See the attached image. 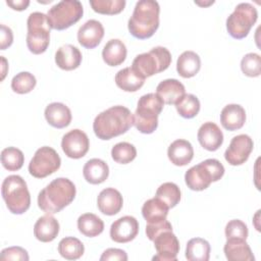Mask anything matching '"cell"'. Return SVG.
<instances>
[{"label":"cell","instance_id":"obj_21","mask_svg":"<svg viewBox=\"0 0 261 261\" xmlns=\"http://www.w3.org/2000/svg\"><path fill=\"white\" fill-rule=\"evenodd\" d=\"M167 156L172 164L176 166H185L192 161L194 157V149L189 141L177 139L169 145Z\"/></svg>","mask_w":261,"mask_h":261},{"label":"cell","instance_id":"obj_11","mask_svg":"<svg viewBox=\"0 0 261 261\" xmlns=\"http://www.w3.org/2000/svg\"><path fill=\"white\" fill-rule=\"evenodd\" d=\"M61 159L51 147L39 148L29 163V172L36 178H44L59 169Z\"/></svg>","mask_w":261,"mask_h":261},{"label":"cell","instance_id":"obj_19","mask_svg":"<svg viewBox=\"0 0 261 261\" xmlns=\"http://www.w3.org/2000/svg\"><path fill=\"white\" fill-rule=\"evenodd\" d=\"M59 222L51 214H46L38 218L34 225V236L42 243H49L55 240L59 233Z\"/></svg>","mask_w":261,"mask_h":261},{"label":"cell","instance_id":"obj_33","mask_svg":"<svg viewBox=\"0 0 261 261\" xmlns=\"http://www.w3.org/2000/svg\"><path fill=\"white\" fill-rule=\"evenodd\" d=\"M84 244L74 237L63 238L58 244V253L66 260H76L84 255Z\"/></svg>","mask_w":261,"mask_h":261},{"label":"cell","instance_id":"obj_24","mask_svg":"<svg viewBox=\"0 0 261 261\" xmlns=\"http://www.w3.org/2000/svg\"><path fill=\"white\" fill-rule=\"evenodd\" d=\"M156 94L164 104H175L185 94V86L176 79H167L160 82L156 88Z\"/></svg>","mask_w":261,"mask_h":261},{"label":"cell","instance_id":"obj_48","mask_svg":"<svg viewBox=\"0 0 261 261\" xmlns=\"http://www.w3.org/2000/svg\"><path fill=\"white\" fill-rule=\"evenodd\" d=\"M196 4H198V5H201V6H206V5H209V4H213L214 3V1H211L210 3H200V2H195Z\"/></svg>","mask_w":261,"mask_h":261},{"label":"cell","instance_id":"obj_6","mask_svg":"<svg viewBox=\"0 0 261 261\" xmlns=\"http://www.w3.org/2000/svg\"><path fill=\"white\" fill-rule=\"evenodd\" d=\"M2 198L13 214H23L31 206V195L25 180L17 174L5 177L1 187Z\"/></svg>","mask_w":261,"mask_h":261},{"label":"cell","instance_id":"obj_35","mask_svg":"<svg viewBox=\"0 0 261 261\" xmlns=\"http://www.w3.org/2000/svg\"><path fill=\"white\" fill-rule=\"evenodd\" d=\"M24 162V155L21 150L16 147H7L1 152V163L8 171H16L20 169Z\"/></svg>","mask_w":261,"mask_h":261},{"label":"cell","instance_id":"obj_4","mask_svg":"<svg viewBox=\"0 0 261 261\" xmlns=\"http://www.w3.org/2000/svg\"><path fill=\"white\" fill-rule=\"evenodd\" d=\"M164 103L156 93L143 95L133 114V124L142 134H152L158 126V116L163 109Z\"/></svg>","mask_w":261,"mask_h":261},{"label":"cell","instance_id":"obj_40","mask_svg":"<svg viewBox=\"0 0 261 261\" xmlns=\"http://www.w3.org/2000/svg\"><path fill=\"white\" fill-rule=\"evenodd\" d=\"M243 73L250 77H257L261 73V57L259 54L251 52L246 54L241 60Z\"/></svg>","mask_w":261,"mask_h":261},{"label":"cell","instance_id":"obj_25","mask_svg":"<svg viewBox=\"0 0 261 261\" xmlns=\"http://www.w3.org/2000/svg\"><path fill=\"white\" fill-rule=\"evenodd\" d=\"M223 252L229 261H254L255 257L246 240H226Z\"/></svg>","mask_w":261,"mask_h":261},{"label":"cell","instance_id":"obj_46","mask_svg":"<svg viewBox=\"0 0 261 261\" xmlns=\"http://www.w3.org/2000/svg\"><path fill=\"white\" fill-rule=\"evenodd\" d=\"M6 4L14 10L21 11L27 9V7L30 5V1L29 0H7Z\"/></svg>","mask_w":261,"mask_h":261},{"label":"cell","instance_id":"obj_14","mask_svg":"<svg viewBox=\"0 0 261 261\" xmlns=\"http://www.w3.org/2000/svg\"><path fill=\"white\" fill-rule=\"evenodd\" d=\"M157 254L152 260L176 261L179 252V242L172 230H163L153 240Z\"/></svg>","mask_w":261,"mask_h":261},{"label":"cell","instance_id":"obj_27","mask_svg":"<svg viewBox=\"0 0 261 261\" xmlns=\"http://www.w3.org/2000/svg\"><path fill=\"white\" fill-rule=\"evenodd\" d=\"M127 50L124 43L119 39L109 40L102 50V58L109 66H118L126 58Z\"/></svg>","mask_w":261,"mask_h":261},{"label":"cell","instance_id":"obj_17","mask_svg":"<svg viewBox=\"0 0 261 261\" xmlns=\"http://www.w3.org/2000/svg\"><path fill=\"white\" fill-rule=\"evenodd\" d=\"M200 145L207 151H216L223 143V134L219 126L211 121L204 122L197 134Z\"/></svg>","mask_w":261,"mask_h":261},{"label":"cell","instance_id":"obj_45","mask_svg":"<svg viewBox=\"0 0 261 261\" xmlns=\"http://www.w3.org/2000/svg\"><path fill=\"white\" fill-rule=\"evenodd\" d=\"M1 36H0V49L5 50L10 47L13 42V33L11 29L5 24H1Z\"/></svg>","mask_w":261,"mask_h":261},{"label":"cell","instance_id":"obj_38","mask_svg":"<svg viewBox=\"0 0 261 261\" xmlns=\"http://www.w3.org/2000/svg\"><path fill=\"white\" fill-rule=\"evenodd\" d=\"M125 4V0H90V5L95 12L107 15L120 13Z\"/></svg>","mask_w":261,"mask_h":261},{"label":"cell","instance_id":"obj_15","mask_svg":"<svg viewBox=\"0 0 261 261\" xmlns=\"http://www.w3.org/2000/svg\"><path fill=\"white\" fill-rule=\"evenodd\" d=\"M139 232V222L130 215L116 219L110 226V238L116 243H128L133 241Z\"/></svg>","mask_w":261,"mask_h":261},{"label":"cell","instance_id":"obj_1","mask_svg":"<svg viewBox=\"0 0 261 261\" xmlns=\"http://www.w3.org/2000/svg\"><path fill=\"white\" fill-rule=\"evenodd\" d=\"M133 125V114L124 106H112L100 112L94 119L93 130L101 140H110L126 133Z\"/></svg>","mask_w":261,"mask_h":261},{"label":"cell","instance_id":"obj_20","mask_svg":"<svg viewBox=\"0 0 261 261\" xmlns=\"http://www.w3.org/2000/svg\"><path fill=\"white\" fill-rule=\"evenodd\" d=\"M47 122L55 128H63L71 122V111L63 103L53 102L47 105L44 111Z\"/></svg>","mask_w":261,"mask_h":261},{"label":"cell","instance_id":"obj_3","mask_svg":"<svg viewBox=\"0 0 261 261\" xmlns=\"http://www.w3.org/2000/svg\"><path fill=\"white\" fill-rule=\"evenodd\" d=\"M159 13L160 6L157 1H138L127 22L129 34L140 40L151 38L158 30Z\"/></svg>","mask_w":261,"mask_h":261},{"label":"cell","instance_id":"obj_44","mask_svg":"<svg viewBox=\"0 0 261 261\" xmlns=\"http://www.w3.org/2000/svg\"><path fill=\"white\" fill-rule=\"evenodd\" d=\"M101 261H108V260H118V261H126L127 260V254L125 253V251L121 250V249H117V248H109L106 249L101 257H100Z\"/></svg>","mask_w":261,"mask_h":261},{"label":"cell","instance_id":"obj_30","mask_svg":"<svg viewBox=\"0 0 261 261\" xmlns=\"http://www.w3.org/2000/svg\"><path fill=\"white\" fill-rule=\"evenodd\" d=\"M114 80L116 86L124 92H137L145 83V79L141 77L132 67L118 70Z\"/></svg>","mask_w":261,"mask_h":261},{"label":"cell","instance_id":"obj_41","mask_svg":"<svg viewBox=\"0 0 261 261\" xmlns=\"http://www.w3.org/2000/svg\"><path fill=\"white\" fill-rule=\"evenodd\" d=\"M226 240L230 239H239V240H247L248 238V226L247 224L240 219L229 220L224 229Z\"/></svg>","mask_w":261,"mask_h":261},{"label":"cell","instance_id":"obj_13","mask_svg":"<svg viewBox=\"0 0 261 261\" xmlns=\"http://www.w3.org/2000/svg\"><path fill=\"white\" fill-rule=\"evenodd\" d=\"M61 148L64 154L72 159L84 157L90 148V141L85 132L74 128L66 133L61 140Z\"/></svg>","mask_w":261,"mask_h":261},{"label":"cell","instance_id":"obj_31","mask_svg":"<svg viewBox=\"0 0 261 261\" xmlns=\"http://www.w3.org/2000/svg\"><path fill=\"white\" fill-rule=\"evenodd\" d=\"M77 228L85 237L94 238L104 230L103 220L93 213H84L77 218Z\"/></svg>","mask_w":261,"mask_h":261},{"label":"cell","instance_id":"obj_29","mask_svg":"<svg viewBox=\"0 0 261 261\" xmlns=\"http://www.w3.org/2000/svg\"><path fill=\"white\" fill-rule=\"evenodd\" d=\"M169 207L159 198L154 197L147 200L142 207V215L147 223H156L165 220Z\"/></svg>","mask_w":261,"mask_h":261},{"label":"cell","instance_id":"obj_34","mask_svg":"<svg viewBox=\"0 0 261 261\" xmlns=\"http://www.w3.org/2000/svg\"><path fill=\"white\" fill-rule=\"evenodd\" d=\"M177 113L184 118H193L200 111V101L193 94H185L174 104Z\"/></svg>","mask_w":261,"mask_h":261},{"label":"cell","instance_id":"obj_5","mask_svg":"<svg viewBox=\"0 0 261 261\" xmlns=\"http://www.w3.org/2000/svg\"><path fill=\"white\" fill-rule=\"evenodd\" d=\"M224 171V166L219 160L209 158L188 169L185 173V181L190 190L203 191L211 182L219 180Z\"/></svg>","mask_w":261,"mask_h":261},{"label":"cell","instance_id":"obj_42","mask_svg":"<svg viewBox=\"0 0 261 261\" xmlns=\"http://www.w3.org/2000/svg\"><path fill=\"white\" fill-rule=\"evenodd\" d=\"M1 260H13V261H28L30 259L27 250L21 247L14 246L8 247L1 251Z\"/></svg>","mask_w":261,"mask_h":261},{"label":"cell","instance_id":"obj_12","mask_svg":"<svg viewBox=\"0 0 261 261\" xmlns=\"http://www.w3.org/2000/svg\"><path fill=\"white\" fill-rule=\"evenodd\" d=\"M253 148L254 143L250 136L246 134L238 135L231 139L229 146L224 152V158L230 165H242L248 160Z\"/></svg>","mask_w":261,"mask_h":261},{"label":"cell","instance_id":"obj_26","mask_svg":"<svg viewBox=\"0 0 261 261\" xmlns=\"http://www.w3.org/2000/svg\"><path fill=\"white\" fill-rule=\"evenodd\" d=\"M85 179L92 185L104 182L109 175V167L107 163L99 158L88 160L83 168Z\"/></svg>","mask_w":261,"mask_h":261},{"label":"cell","instance_id":"obj_43","mask_svg":"<svg viewBox=\"0 0 261 261\" xmlns=\"http://www.w3.org/2000/svg\"><path fill=\"white\" fill-rule=\"evenodd\" d=\"M163 230H172V225L167 219L162 220L160 222H156V223H147L145 231L148 239L153 242L155 237Z\"/></svg>","mask_w":261,"mask_h":261},{"label":"cell","instance_id":"obj_47","mask_svg":"<svg viewBox=\"0 0 261 261\" xmlns=\"http://www.w3.org/2000/svg\"><path fill=\"white\" fill-rule=\"evenodd\" d=\"M1 57V65H2V75H1V81L4 80L5 75H6V72H7V69H8V63H7V60L5 59L4 56H0Z\"/></svg>","mask_w":261,"mask_h":261},{"label":"cell","instance_id":"obj_22","mask_svg":"<svg viewBox=\"0 0 261 261\" xmlns=\"http://www.w3.org/2000/svg\"><path fill=\"white\" fill-rule=\"evenodd\" d=\"M221 125L230 132L240 129L246 122V111L239 104H228L220 112Z\"/></svg>","mask_w":261,"mask_h":261},{"label":"cell","instance_id":"obj_36","mask_svg":"<svg viewBox=\"0 0 261 261\" xmlns=\"http://www.w3.org/2000/svg\"><path fill=\"white\" fill-rule=\"evenodd\" d=\"M180 196L181 194L178 186L170 181L160 185L155 194V197L162 200L169 207V209L175 207L179 203Z\"/></svg>","mask_w":261,"mask_h":261},{"label":"cell","instance_id":"obj_7","mask_svg":"<svg viewBox=\"0 0 261 261\" xmlns=\"http://www.w3.org/2000/svg\"><path fill=\"white\" fill-rule=\"evenodd\" d=\"M171 63V54L162 46L152 48L149 52L139 54L133 60L132 68L143 79L166 70Z\"/></svg>","mask_w":261,"mask_h":261},{"label":"cell","instance_id":"obj_32","mask_svg":"<svg viewBox=\"0 0 261 261\" xmlns=\"http://www.w3.org/2000/svg\"><path fill=\"white\" fill-rule=\"evenodd\" d=\"M210 244L202 238L191 239L187 243L186 258L189 261H208L210 258Z\"/></svg>","mask_w":261,"mask_h":261},{"label":"cell","instance_id":"obj_2","mask_svg":"<svg viewBox=\"0 0 261 261\" xmlns=\"http://www.w3.org/2000/svg\"><path fill=\"white\" fill-rule=\"evenodd\" d=\"M74 184L66 177H57L47 185L38 195V206L48 214L60 212L75 198Z\"/></svg>","mask_w":261,"mask_h":261},{"label":"cell","instance_id":"obj_23","mask_svg":"<svg viewBox=\"0 0 261 261\" xmlns=\"http://www.w3.org/2000/svg\"><path fill=\"white\" fill-rule=\"evenodd\" d=\"M82 53L79 48L71 44H65L58 48L55 53V62L63 70H73L82 63Z\"/></svg>","mask_w":261,"mask_h":261},{"label":"cell","instance_id":"obj_39","mask_svg":"<svg viewBox=\"0 0 261 261\" xmlns=\"http://www.w3.org/2000/svg\"><path fill=\"white\" fill-rule=\"evenodd\" d=\"M37 80L29 71H21L11 80V89L17 94H28L36 87Z\"/></svg>","mask_w":261,"mask_h":261},{"label":"cell","instance_id":"obj_8","mask_svg":"<svg viewBox=\"0 0 261 261\" xmlns=\"http://www.w3.org/2000/svg\"><path fill=\"white\" fill-rule=\"evenodd\" d=\"M27 46L33 54L44 53L50 43L51 27L47 14L32 12L27 20Z\"/></svg>","mask_w":261,"mask_h":261},{"label":"cell","instance_id":"obj_37","mask_svg":"<svg viewBox=\"0 0 261 261\" xmlns=\"http://www.w3.org/2000/svg\"><path fill=\"white\" fill-rule=\"evenodd\" d=\"M112 159L120 164H127L137 157L136 147L127 142H119L111 149Z\"/></svg>","mask_w":261,"mask_h":261},{"label":"cell","instance_id":"obj_18","mask_svg":"<svg viewBox=\"0 0 261 261\" xmlns=\"http://www.w3.org/2000/svg\"><path fill=\"white\" fill-rule=\"evenodd\" d=\"M123 205V199L119 191L114 188L102 190L97 198V206L101 213L112 216L117 214Z\"/></svg>","mask_w":261,"mask_h":261},{"label":"cell","instance_id":"obj_16","mask_svg":"<svg viewBox=\"0 0 261 261\" xmlns=\"http://www.w3.org/2000/svg\"><path fill=\"white\" fill-rule=\"evenodd\" d=\"M104 37V28L102 23L96 19L87 20L77 31L79 43L87 48L93 49L97 47Z\"/></svg>","mask_w":261,"mask_h":261},{"label":"cell","instance_id":"obj_28","mask_svg":"<svg viewBox=\"0 0 261 261\" xmlns=\"http://www.w3.org/2000/svg\"><path fill=\"white\" fill-rule=\"evenodd\" d=\"M201 68L200 56L194 51L182 52L176 61V71L184 79L195 76Z\"/></svg>","mask_w":261,"mask_h":261},{"label":"cell","instance_id":"obj_10","mask_svg":"<svg viewBox=\"0 0 261 261\" xmlns=\"http://www.w3.org/2000/svg\"><path fill=\"white\" fill-rule=\"evenodd\" d=\"M258 19V11L254 5L248 2L238 4L234 10L226 18V30L230 37L237 40L248 36L250 30Z\"/></svg>","mask_w":261,"mask_h":261},{"label":"cell","instance_id":"obj_9","mask_svg":"<svg viewBox=\"0 0 261 261\" xmlns=\"http://www.w3.org/2000/svg\"><path fill=\"white\" fill-rule=\"evenodd\" d=\"M84 14L83 4L79 0H62L47 12L51 29L63 31L77 22Z\"/></svg>","mask_w":261,"mask_h":261}]
</instances>
